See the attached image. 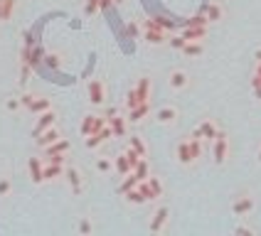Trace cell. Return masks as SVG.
Listing matches in <instances>:
<instances>
[{
    "instance_id": "obj_1",
    "label": "cell",
    "mask_w": 261,
    "mask_h": 236,
    "mask_svg": "<svg viewBox=\"0 0 261 236\" xmlns=\"http://www.w3.org/2000/svg\"><path fill=\"white\" fill-rule=\"evenodd\" d=\"M20 99H22V106L28 108L30 113H35V116L55 106V103H52V99H47V96H40V94H30V91H25V94H22Z\"/></svg>"
},
{
    "instance_id": "obj_2",
    "label": "cell",
    "mask_w": 261,
    "mask_h": 236,
    "mask_svg": "<svg viewBox=\"0 0 261 236\" xmlns=\"http://www.w3.org/2000/svg\"><path fill=\"white\" fill-rule=\"evenodd\" d=\"M57 108L52 106V108H47V111H42V113H37V121H35V126H32V138H37L42 131H47V128H52V126H57Z\"/></svg>"
},
{
    "instance_id": "obj_3",
    "label": "cell",
    "mask_w": 261,
    "mask_h": 236,
    "mask_svg": "<svg viewBox=\"0 0 261 236\" xmlns=\"http://www.w3.org/2000/svg\"><path fill=\"white\" fill-rule=\"evenodd\" d=\"M212 158L217 165H224L227 158H229V138H227V133L219 131V135L212 140Z\"/></svg>"
},
{
    "instance_id": "obj_4",
    "label": "cell",
    "mask_w": 261,
    "mask_h": 236,
    "mask_svg": "<svg viewBox=\"0 0 261 236\" xmlns=\"http://www.w3.org/2000/svg\"><path fill=\"white\" fill-rule=\"evenodd\" d=\"M168 219H170V206H168V204H160L158 209L153 212V217H150L148 231H150V234H160V231L168 226Z\"/></svg>"
},
{
    "instance_id": "obj_5",
    "label": "cell",
    "mask_w": 261,
    "mask_h": 236,
    "mask_svg": "<svg viewBox=\"0 0 261 236\" xmlns=\"http://www.w3.org/2000/svg\"><path fill=\"white\" fill-rule=\"evenodd\" d=\"M87 96L91 106H103L106 103V84L101 79H91L87 84Z\"/></svg>"
},
{
    "instance_id": "obj_6",
    "label": "cell",
    "mask_w": 261,
    "mask_h": 236,
    "mask_svg": "<svg viewBox=\"0 0 261 236\" xmlns=\"http://www.w3.org/2000/svg\"><path fill=\"white\" fill-rule=\"evenodd\" d=\"M44 162L42 158H37V155H32L28 160V177L30 182L35 185V187H40V185H44Z\"/></svg>"
},
{
    "instance_id": "obj_7",
    "label": "cell",
    "mask_w": 261,
    "mask_h": 236,
    "mask_svg": "<svg viewBox=\"0 0 261 236\" xmlns=\"http://www.w3.org/2000/svg\"><path fill=\"white\" fill-rule=\"evenodd\" d=\"M114 138H116V135H114V128L106 123L99 133H91V135H87V138H84V145H87L89 150H96V148H101L106 140H114Z\"/></svg>"
},
{
    "instance_id": "obj_8",
    "label": "cell",
    "mask_w": 261,
    "mask_h": 236,
    "mask_svg": "<svg viewBox=\"0 0 261 236\" xmlns=\"http://www.w3.org/2000/svg\"><path fill=\"white\" fill-rule=\"evenodd\" d=\"M254 206H256V199L251 194H239L232 202V214L234 217H247L254 212Z\"/></svg>"
},
{
    "instance_id": "obj_9",
    "label": "cell",
    "mask_w": 261,
    "mask_h": 236,
    "mask_svg": "<svg viewBox=\"0 0 261 236\" xmlns=\"http://www.w3.org/2000/svg\"><path fill=\"white\" fill-rule=\"evenodd\" d=\"M64 180H67V185H69V190H72L74 197H79V194L84 192V177H82V172H79V167H74V165H67Z\"/></svg>"
},
{
    "instance_id": "obj_10",
    "label": "cell",
    "mask_w": 261,
    "mask_h": 236,
    "mask_svg": "<svg viewBox=\"0 0 261 236\" xmlns=\"http://www.w3.org/2000/svg\"><path fill=\"white\" fill-rule=\"evenodd\" d=\"M168 84H170L173 91H182V88L190 86V74L185 69H173L170 76H168Z\"/></svg>"
},
{
    "instance_id": "obj_11",
    "label": "cell",
    "mask_w": 261,
    "mask_h": 236,
    "mask_svg": "<svg viewBox=\"0 0 261 236\" xmlns=\"http://www.w3.org/2000/svg\"><path fill=\"white\" fill-rule=\"evenodd\" d=\"M175 158H177L180 165H185V167L195 165L192 150H190V138H185V140H180V143H177V148H175Z\"/></svg>"
},
{
    "instance_id": "obj_12",
    "label": "cell",
    "mask_w": 261,
    "mask_h": 236,
    "mask_svg": "<svg viewBox=\"0 0 261 236\" xmlns=\"http://www.w3.org/2000/svg\"><path fill=\"white\" fill-rule=\"evenodd\" d=\"M59 138H64L62 135V131H59L57 126H52V128H47V131H42L37 138H35V143H37V148H47V145H52V143H57Z\"/></svg>"
},
{
    "instance_id": "obj_13",
    "label": "cell",
    "mask_w": 261,
    "mask_h": 236,
    "mask_svg": "<svg viewBox=\"0 0 261 236\" xmlns=\"http://www.w3.org/2000/svg\"><path fill=\"white\" fill-rule=\"evenodd\" d=\"M141 40H143L145 44H150V47H160V44L168 42V35H165V29H148V27H143Z\"/></svg>"
},
{
    "instance_id": "obj_14",
    "label": "cell",
    "mask_w": 261,
    "mask_h": 236,
    "mask_svg": "<svg viewBox=\"0 0 261 236\" xmlns=\"http://www.w3.org/2000/svg\"><path fill=\"white\" fill-rule=\"evenodd\" d=\"M67 172V165L59 162H44V182H57Z\"/></svg>"
},
{
    "instance_id": "obj_15",
    "label": "cell",
    "mask_w": 261,
    "mask_h": 236,
    "mask_svg": "<svg viewBox=\"0 0 261 236\" xmlns=\"http://www.w3.org/2000/svg\"><path fill=\"white\" fill-rule=\"evenodd\" d=\"M148 116H150V101L138 103L136 108H130V111H128V123L138 126V123H143V121H145Z\"/></svg>"
},
{
    "instance_id": "obj_16",
    "label": "cell",
    "mask_w": 261,
    "mask_h": 236,
    "mask_svg": "<svg viewBox=\"0 0 261 236\" xmlns=\"http://www.w3.org/2000/svg\"><path fill=\"white\" fill-rule=\"evenodd\" d=\"M177 108L175 106H163V108H158L155 111V121H158L160 126H173L175 121H177Z\"/></svg>"
},
{
    "instance_id": "obj_17",
    "label": "cell",
    "mask_w": 261,
    "mask_h": 236,
    "mask_svg": "<svg viewBox=\"0 0 261 236\" xmlns=\"http://www.w3.org/2000/svg\"><path fill=\"white\" fill-rule=\"evenodd\" d=\"M114 170H116L121 177H126V175H130L133 172V165H130V160H128V155L121 150L116 158H114Z\"/></svg>"
},
{
    "instance_id": "obj_18",
    "label": "cell",
    "mask_w": 261,
    "mask_h": 236,
    "mask_svg": "<svg viewBox=\"0 0 261 236\" xmlns=\"http://www.w3.org/2000/svg\"><path fill=\"white\" fill-rule=\"evenodd\" d=\"M133 88H136V94H138L141 103L150 101V91H153V81H150V76H141V79H138V84H136Z\"/></svg>"
},
{
    "instance_id": "obj_19",
    "label": "cell",
    "mask_w": 261,
    "mask_h": 236,
    "mask_svg": "<svg viewBox=\"0 0 261 236\" xmlns=\"http://www.w3.org/2000/svg\"><path fill=\"white\" fill-rule=\"evenodd\" d=\"M197 128H200V133H202V138H204V140H210V143H212V140H215V138L219 135L217 123H215L212 118H204V121L200 123V126H197Z\"/></svg>"
},
{
    "instance_id": "obj_20",
    "label": "cell",
    "mask_w": 261,
    "mask_h": 236,
    "mask_svg": "<svg viewBox=\"0 0 261 236\" xmlns=\"http://www.w3.org/2000/svg\"><path fill=\"white\" fill-rule=\"evenodd\" d=\"M109 126L114 128V135H116V138H126V133H128V118L114 116V118H109Z\"/></svg>"
},
{
    "instance_id": "obj_21",
    "label": "cell",
    "mask_w": 261,
    "mask_h": 236,
    "mask_svg": "<svg viewBox=\"0 0 261 236\" xmlns=\"http://www.w3.org/2000/svg\"><path fill=\"white\" fill-rule=\"evenodd\" d=\"M180 35H182L188 42H202L204 37H207V25H202V27H185Z\"/></svg>"
},
{
    "instance_id": "obj_22",
    "label": "cell",
    "mask_w": 261,
    "mask_h": 236,
    "mask_svg": "<svg viewBox=\"0 0 261 236\" xmlns=\"http://www.w3.org/2000/svg\"><path fill=\"white\" fill-rule=\"evenodd\" d=\"M202 13L207 15L210 22H219V20L224 17V8H222L219 3H210V5H204L202 8Z\"/></svg>"
},
{
    "instance_id": "obj_23",
    "label": "cell",
    "mask_w": 261,
    "mask_h": 236,
    "mask_svg": "<svg viewBox=\"0 0 261 236\" xmlns=\"http://www.w3.org/2000/svg\"><path fill=\"white\" fill-rule=\"evenodd\" d=\"M69 150H72V143H69L67 138H59L57 143L44 148V155H57V153H69Z\"/></svg>"
},
{
    "instance_id": "obj_24",
    "label": "cell",
    "mask_w": 261,
    "mask_h": 236,
    "mask_svg": "<svg viewBox=\"0 0 261 236\" xmlns=\"http://www.w3.org/2000/svg\"><path fill=\"white\" fill-rule=\"evenodd\" d=\"M0 5H3V25H5V22H10V20L15 17V13H17V5H20V0H3Z\"/></svg>"
},
{
    "instance_id": "obj_25",
    "label": "cell",
    "mask_w": 261,
    "mask_h": 236,
    "mask_svg": "<svg viewBox=\"0 0 261 236\" xmlns=\"http://www.w3.org/2000/svg\"><path fill=\"white\" fill-rule=\"evenodd\" d=\"M123 199H126L128 204H133V206H141V204H145V202H148V199L143 197V192L138 190V187H133L130 192H126V194H123Z\"/></svg>"
},
{
    "instance_id": "obj_26",
    "label": "cell",
    "mask_w": 261,
    "mask_h": 236,
    "mask_svg": "<svg viewBox=\"0 0 261 236\" xmlns=\"http://www.w3.org/2000/svg\"><path fill=\"white\" fill-rule=\"evenodd\" d=\"M138 182H141V180L136 177V172L126 175V177H123V182L118 185V194H126V192H130L133 187H138Z\"/></svg>"
},
{
    "instance_id": "obj_27",
    "label": "cell",
    "mask_w": 261,
    "mask_h": 236,
    "mask_svg": "<svg viewBox=\"0 0 261 236\" xmlns=\"http://www.w3.org/2000/svg\"><path fill=\"white\" fill-rule=\"evenodd\" d=\"M133 172H136L138 180H148V177H150V162H148V158H141L138 165L133 167Z\"/></svg>"
},
{
    "instance_id": "obj_28",
    "label": "cell",
    "mask_w": 261,
    "mask_h": 236,
    "mask_svg": "<svg viewBox=\"0 0 261 236\" xmlns=\"http://www.w3.org/2000/svg\"><path fill=\"white\" fill-rule=\"evenodd\" d=\"M128 145L138 153V155H143V158H148V145L143 143V138L141 135H130L128 138Z\"/></svg>"
},
{
    "instance_id": "obj_29",
    "label": "cell",
    "mask_w": 261,
    "mask_h": 236,
    "mask_svg": "<svg viewBox=\"0 0 261 236\" xmlns=\"http://www.w3.org/2000/svg\"><path fill=\"white\" fill-rule=\"evenodd\" d=\"M94 121H96V113H87V116L82 118V126H79V131H82V135H84V138L94 133Z\"/></svg>"
},
{
    "instance_id": "obj_30",
    "label": "cell",
    "mask_w": 261,
    "mask_h": 236,
    "mask_svg": "<svg viewBox=\"0 0 261 236\" xmlns=\"http://www.w3.org/2000/svg\"><path fill=\"white\" fill-rule=\"evenodd\" d=\"M190 150H192L195 162L202 158V138H200V135H190Z\"/></svg>"
},
{
    "instance_id": "obj_31",
    "label": "cell",
    "mask_w": 261,
    "mask_h": 236,
    "mask_svg": "<svg viewBox=\"0 0 261 236\" xmlns=\"http://www.w3.org/2000/svg\"><path fill=\"white\" fill-rule=\"evenodd\" d=\"M204 52V44L202 42H188L182 47V54H188V57H200Z\"/></svg>"
},
{
    "instance_id": "obj_32",
    "label": "cell",
    "mask_w": 261,
    "mask_h": 236,
    "mask_svg": "<svg viewBox=\"0 0 261 236\" xmlns=\"http://www.w3.org/2000/svg\"><path fill=\"white\" fill-rule=\"evenodd\" d=\"M13 194V177H0V199Z\"/></svg>"
},
{
    "instance_id": "obj_33",
    "label": "cell",
    "mask_w": 261,
    "mask_h": 236,
    "mask_svg": "<svg viewBox=\"0 0 261 236\" xmlns=\"http://www.w3.org/2000/svg\"><path fill=\"white\" fill-rule=\"evenodd\" d=\"M138 190L143 192V197H145V199H148V202H155V199H158V197H155V192H153V187H150V182H148V180H141V182H138Z\"/></svg>"
},
{
    "instance_id": "obj_34",
    "label": "cell",
    "mask_w": 261,
    "mask_h": 236,
    "mask_svg": "<svg viewBox=\"0 0 261 236\" xmlns=\"http://www.w3.org/2000/svg\"><path fill=\"white\" fill-rule=\"evenodd\" d=\"M202 25H210V20H207L204 13H200V15H195V17H190L185 27H202Z\"/></svg>"
},
{
    "instance_id": "obj_35",
    "label": "cell",
    "mask_w": 261,
    "mask_h": 236,
    "mask_svg": "<svg viewBox=\"0 0 261 236\" xmlns=\"http://www.w3.org/2000/svg\"><path fill=\"white\" fill-rule=\"evenodd\" d=\"M96 170H99V172H111V170H114V160H111V158H99V160H96Z\"/></svg>"
},
{
    "instance_id": "obj_36",
    "label": "cell",
    "mask_w": 261,
    "mask_h": 236,
    "mask_svg": "<svg viewBox=\"0 0 261 236\" xmlns=\"http://www.w3.org/2000/svg\"><path fill=\"white\" fill-rule=\"evenodd\" d=\"M76 231H79V234H91V231H94V224H91V219H87V217H84V219H79V224H76Z\"/></svg>"
},
{
    "instance_id": "obj_37",
    "label": "cell",
    "mask_w": 261,
    "mask_h": 236,
    "mask_svg": "<svg viewBox=\"0 0 261 236\" xmlns=\"http://www.w3.org/2000/svg\"><path fill=\"white\" fill-rule=\"evenodd\" d=\"M138 103H141V99H138V94H136V88H130L128 91V96H126V108H136V106H138ZM145 103V101H143Z\"/></svg>"
},
{
    "instance_id": "obj_38",
    "label": "cell",
    "mask_w": 261,
    "mask_h": 236,
    "mask_svg": "<svg viewBox=\"0 0 261 236\" xmlns=\"http://www.w3.org/2000/svg\"><path fill=\"white\" fill-rule=\"evenodd\" d=\"M5 108H8V111H20V108H25V106H22V99H20V96H13V99L5 101Z\"/></svg>"
},
{
    "instance_id": "obj_39",
    "label": "cell",
    "mask_w": 261,
    "mask_h": 236,
    "mask_svg": "<svg viewBox=\"0 0 261 236\" xmlns=\"http://www.w3.org/2000/svg\"><path fill=\"white\" fill-rule=\"evenodd\" d=\"M148 182H150V187H153V192H155V197L160 199V197H163V192H165L163 190V182H160L158 177H153V175L148 177Z\"/></svg>"
},
{
    "instance_id": "obj_40",
    "label": "cell",
    "mask_w": 261,
    "mask_h": 236,
    "mask_svg": "<svg viewBox=\"0 0 261 236\" xmlns=\"http://www.w3.org/2000/svg\"><path fill=\"white\" fill-rule=\"evenodd\" d=\"M168 42H170V47H173V49H180V52H182V47L188 44V40H185L182 35H175V37H170Z\"/></svg>"
},
{
    "instance_id": "obj_41",
    "label": "cell",
    "mask_w": 261,
    "mask_h": 236,
    "mask_svg": "<svg viewBox=\"0 0 261 236\" xmlns=\"http://www.w3.org/2000/svg\"><path fill=\"white\" fill-rule=\"evenodd\" d=\"M47 162H59V165H67V153H57V155H44Z\"/></svg>"
},
{
    "instance_id": "obj_42",
    "label": "cell",
    "mask_w": 261,
    "mask_h": 236,
    "mask_svg": "<svg viewBox=\"0 0 261 236\" xmlns=\"http://www.w3.org/2000/svg\"><path fill=\"white\" fill-rule=\"evenodd\" d=\"M30 79V62H22V69H20V84L25 86Z\"/></svg>"
},
{
    "instance_id": "obj_43",
    "label": "cell",
    "mask_w": 261,
    "mask_h": 236,
    "mask_svg": "<svg viewBox=\"0 0 261 236\" xmlns=\"http://www.w3.org/2000/svg\"><path fill=\"white\" fill-rule=\"evenodd\" d=\"M99 10V0H87V5H84V15H94Z\"/></svg>"
},
{
    "instance_id": "obj_44",
    "label": "cell",
    "mask_w": 261,
    "mask_h": 236,
    "mask_svg": "<svg viewBox=\"0 0 261 236\" xmlns=\"http://www.w3.org/2000/svg\"><path fill=\"white\" fill-rule=\"evenodd\" d=\"M234 234H247V236H251V234H256L251 226H247V224H239L237 229H234Z\"/></svg>"
},
{
    "instance_id": "obj_45",
    "label": "cell",
    "mask_w": 261,
    "mask_h": 236,
    "mask_svg": "<svg viewBox=\"0 0 261 236\" xmlns=\"http://www.w3.org/2000/svg\"><path fill=\"white\" fill-rule=\"evenodd\" d=\"M126 32H128L130 37H141V35H143V32L138 29V25H136V22H130L128 27H126Z\"/></svg>"
},
{
    "instance_id": "obj_46",
    "label": "cell",
    "mask_w": 261,
    "mask_h": 236,
    "mask_svg": "<svg viewBox=\"0 0 261 236\" xmlns=\"http://www.w3.org/2000/svg\"><path fill=\"white\" fill-rule=\"evenodd\" d=\"M103 116H106V118H114V116H118V108H116V106H111V108H106V111H103Z\"/></svg>"
},
{
    "instance_id": "obj_47",
    "label": "cell",
    "mask_w": 261,
    "mask_h": 236,
    "mask_svg": "<svg viewBox=\"0 0 261 236\" xmlns=\"http://www.w3.org/2000/svg\"><path fill=\"white\" fill-rule=\"evenodd\" d=\"M254 74H261V59H259V64H256V72Z\"/></svg>"
},
{
    "instance_id": "obj_48",
    "label": "cell",
    "mask_w": 261,
    "mask_h": 236,
    "mask_svg": "<svg viewBox=\"0 0 261 236\" xmlns=\"http://www.w3.org/2000/svg\"><path fill=\"white\" fill-rule=\"evenodd\" d=\"M111 3H114V5H123V0H111Z\"/></svg>"
},
{
    "instance_id": "obj_49",
    "label": "cell",
    "mask_w": 261,
    "mask_h": 236,
    "mask_svg": "<svg viewBox=\"0 0 261 236\" xmlns=\"http://www.w3.org/2000/svg\"><path fill=\"white\" fill-rule=\"evenodd\" d=\"M256 160H259V162H261V148H259V155H256Z\"/></svg>"
}]
</instances>
